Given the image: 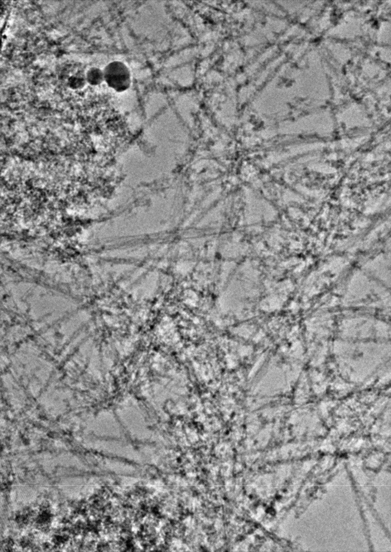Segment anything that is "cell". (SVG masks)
Instances as JSON below:
<instances>
[{"label":"cell","instance_id":"obj_2","mask_svg":"<svg viewBox=\"0 0 391 552\" xmlns=\"http://www.w3.org/2000/svg\"><path fill=\"white\" fill-rule=\"evenodd\" d=\"M85 75L87 83L91 86H98L104 82L103 70L98 67H90Z\"/></svg>","mask_w":391,"mask_h":552},{"label":"cell","instance_id":"obj_1","mask_svg":"<svg viewBox=\"0 0 391 552\" xmlns=\"http://www.w3.org/2000/svg\"><path fill=\"white\" fill-rule=\"evenodd\" d=\"M104 82L109 88L118 93L127 91L131 85V74L124 63L115 61L109 63L103 69Z\"/></svg>","mask_w":391,"mask_h":552},{"label":"cell","instance_id":"obj_3","mask_svg":"<svg viewBox=\"0 0 391 552\" xmlns=\"http://www.w3.org/2000/svg\"><path fill=\"white\" fill-rule=\"evenodd\" d=\"M87 83L85 75L75 74L70 76L67 79V84L72 90H78L84 88Z\"/></svg>","mask_w":391,"mask_h":552}]
</instances>
